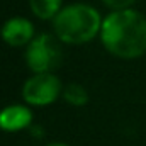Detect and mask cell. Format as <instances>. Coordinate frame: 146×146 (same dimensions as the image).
<instances>
[{
  "instance_id": "277c9868",
  "label": "cell",
  "mask_w": 146,
  "mask_h": 146,
  "mask_svg": "<svg viewBox=\"0 0 146 146\" xmlns=\"http://www.w3.org/2000/svg\"><path fill=\"white\" fill-rule=\"evenodd\" d=\"M61 92L60 78L54 73H36L22 87V97L31 106H49Z\"/></svg>"
},
{
  "instance_id": "ba28073f",
  "label": "cell",
  "mask_w": 146,
  "mask_h": 146,
  "mask_svg": "<svg viewBox=\"0 0 146 146\" xmlns=\"http://www.w3.org/2000/svg\"><path fill=\"white\" fill-rule=\"evenodd\" d=\"M63 97H65V100H66L68 104L76 106V107H82V106H85V104L88 102V94H87V90H85L82 85H78V83H70V85L63 90Z\"/></svg>"
},
{
  "instance_id": "52a82bcc",
  "label": "cell",
  "mask_w": 146,
  "mask_h": 146,
  "mask_svg": "<svg viewBox=\"0 0 146 146\" xmlns=\"http://www.w3.org/2000/svg\"><path fill=\"white\" fill-rule=\"evenodd\" d=\"M29 5L39 19H54L60 14L61 0H29Z\"/></svg>"
},
{
  "instance_id": "6da1fadb",
  "label": "cell",
  "mask_w": 146,
  "mask_h": 146,
  "mask_svg": "<svg viewBox=\"0 0 146 146\" xmlns=\"http://www.w3.org/2000/svg\"><path fill=\"white\" fill-rule=\"evenodd\" d=\"M100 39L117 58H139L146 53V17L131 9L114 10L102 21Z\"/></svg>"
},
{
  "instance_id": "5b68a950",
  "label": "cell",
  "mask_w": 146,
  "mask_h": 146,
  "mask_svg": "<svg viewBox=\"0 0 146 146\" xmlns=\"http://www.w3.org/2000/svg\"><path fill=\"white\" fill-rule=\"evenodd\" d=\"M34 36L33 24L24 17H12L2 26V39L10 46L29 44Z\"/></svg>"
},
{
  "instance_id": "7a4b0ae2",
  "label": "cell",
  "mask_w": 146,
  "mask_h": 146,
  "mask_svg": "<svg viewBox=\"0 0 146 146\" xmlns=\"http://www.w3.org/2000/svg\"><path fill=\"white\" fill-rule=\"evenodd\" d=\"M54 34L68 44L88 42L102 29L100 14L87 3H73L60 10L53 19Z\"/></svg>"
},
{
  "instance_id": "3957f363",
  "label": "cell",
  "mask_w": 146,
  "mask_h": 146,
  "mask_svg": "<svg viewBox=\"0 0 146 146\" xmlns=\"http://www.w3.org/2000/svg\"><path fill=\"white\" fill-rule=\"evenodd\" d=\"M27 66L34 73H53L61 65V48L58 37L41 34L27 44L26 51Z\"/></svg>"
},
{
  "instance_id": "8992f818",
  "label": "cell",
  "mask_w": 146,
  "mask_h": 146,
  "mask_svg": "<svg viewBox=\"0 0 146 146\" xmlns=\"http://www.w3.org/2000/svg\"><path fill=\"white\" fill-rule=\"evenodd\" d=\"M33 122V112L24 106H9L0 110V129L14 133L26 129Z\"/></svg>"
},
{
  "instance_id": "9c48e42d",
  "label": "cell",
  "mask_w": 146,
  "mask_h": 146,
  "mask_svg": "<svg viewBox=\"0 0 146 146\" xmlns=\"http://www.w3.org/2000/svg\"><path fill=\"white\" fill-rule=\"evenodd\" d=\"M134 0H104V3L114 9V10H124V9H129V5L133 3Z\"/></svg>"
},
{
  "instance_id": "30bf717a",
  "label": "cell",
  "mask_w": 146,
  "mask_h": 146,
  "mask_svg": "<svg viewBox=\"0 0 146 146\" xmlns=\"http://www.w3.org/2000/svg\"><path fill=\"white\" fill-rule=\"evenodd\" d=\"M46 146H68V145H63V143H51V145H46Z\"/></svg>"
}]
</instances>
